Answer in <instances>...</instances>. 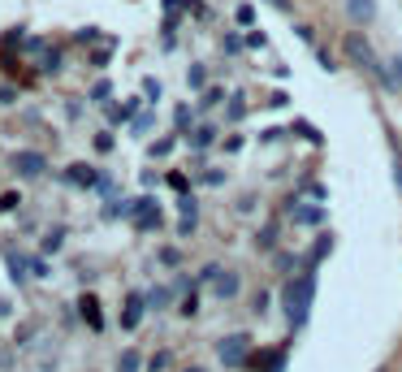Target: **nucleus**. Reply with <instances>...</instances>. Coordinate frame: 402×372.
<instances>
[{"mask_svg": "<svg viewBox=\"0 0 402 372\" xmlns=\"http://www.w3.org/2000/svg\"><path fill=\"white\" fill-rule=\"evenodd\" d=\"M312 299H316V277H290L281 290V303H285V316H290V325H307L312 316Z\"/></svg>", "mask_w": 402, "mask_h": 372, "instance_id": "nucleus-1", "label": "nucleus"}, {"mask_svg": "<svg viewBox=\"0 0 402 372\" xmlns=\"http://www.w3.org/2000/svg\"><path fill=\"white\" fill-rule=\"evenodd\" d=\"M347 57H351V61H359V65H368V70L381 78V87H393V83L385 78V70L376 65V57H372V43H368V35H359V31H355V35H347Z\"/></svg>", "mask_w": 402, "mask_h": 372, "instance_id": "nucleus-2", "label": "nucleus"}, {"mask_svg": "<svg viewBox=\"0 0 402 372\" xmlns=\"http://www.w3.org/2000/svg\"><path fill=\"white\" fill-rule=\"evenodd\" d=\"M247 351H251V334H229V338L216 342V355H221L225 363H243Z\"/></svg>", "mask_w": 402, "mask_h": 372, "instance_id": "nucleus-3", "label": "nucleus"}, {"mask_svg": "<svg viewBox=\"0 0 402 372\" xmlns=\"http://www.w3.org/2000/svg\"><path fill=\"white\" fill-rule=\"evenodd\" d=\"M9 165H14V174H22V178H39L43 169H48V161L39 152H18V156H9Z\"/></svg>", "mask_w": 402, "mask_h": 372, "instance_id": "nucleus-4", "label": "nucleus"}, {"mask_svg": "<svg viewBox=\"0 0 402 372\" xmlns=\"http://www.w3.org/2000/svg\"><path fill=\"white\" fill-rule=\"evenodd\" d=\"M347 18L359 22V26H368L376 18V0H347Z\"/></svg>", "mask_w": 402, "mask_h": 372, "instance_id": "nucleus-5", "label": "nucleus"}, {"mask_svg": "<svg viewBox=\"0 0 402 372\" xmlns=\"http://www.w3.org/2000/svg\"><path fill=\"white\" fill-rule=\"evenodd\" d=\"M143 294H126V312H122V329H139V321H143Z\"/></svg>", "mask_w": 402, "mask_h": 372, "instance_id": "nucleus-6", "label": "nucleus"}, {"mask_svg": "<svg viewBox=\"0 0 402 372\" xmlns=\"http://www.w3.org/2000/svg\"><path fill=\"white\" fill-rule=\"evenodd\" d=\"M134 221H139L143 230H156V225H160V208H156L152 199H139V203H134Z\"/></svg>", "mask_w": 402, "mask_h": 372, "instance_id": "nucleus-7", "label": "nucleus"}, {"mask_svg": "<svg viewBox=\"0 0 402 372\" xmlns=\"http://www.w3.org/2000/svg\"><path fill=\"white\" fill-rule=\"evenodd\" d=\"M78 312H83V321H87L91 329H104V316H100V299H95V294H83V299H78Z\"/></svg>", "mask_w": 402, "mask_h": 372, "instance_id": "nucleus-8", "label": "nucleus"}, {"mask_svg": "<svg viewBox=\"0 0 402 372\" xmlns=\"http://www.w3.org/2000/svg\"><path fill=\"white\" fill-rule=\"evenodd\" d=\"M212 282H216V286H212V294H216V299H234V294H238V286H243V282H238V273H216Z\"/></svg>", "mask_w": 402, "mask_h": 372, "instance_id": "nucleus-9", "label": "nucleus"}, {"mask_svg": "<svg viewBox=\"0 0 402 372\" xmlns=\"http://www.w3.org/2000/svg\"><path fill=\"white\" fill-rule=\"evenodd\" d=\"M65 178H70L74 186H95V182H100V174H95L91 165H70V174H65Z\"/></svg>", "mask_w": 402, "mask_h": 372, "instance_id": "nucleus-10", "label": "nucleus"}, {"mask_svg": "<svg viewBox=\"0 0 402 372\" xmlns=\"http://www.w3.org/2000/svg\"><path fill=\"white\" fill-rule=\"evenodd\" d=\"M295 221H299V225H320V221H324V208H320V203L295 208Z\"/></svg>", "mask_w": 402, "mask_h": 372, "instance_id": "nucleus-11", "label": "nucleus"}, {"mask_svg": "<svg viewBox=\"0 0 402 372\" xmlns=\"http://www.w3.org/2000/svg\"><path fill=\"white\" fill-rule=\"evenodd\" d=\"M139 368H143V355H139V351H122L117 372H139Z\"/></svg>", "mask_w": 402, "mask_h": 372, "instance_id": "nucleus-12", "label": "nucleus"}, {"mask_svg": "<svg viewBox=\"0 0 402 372\" xmlns=\"http://www.w3.org/2000/svg\"><path fill=\"white\" fill-rule=\"evenodd\" d=\"M225 117H229V122H243V117H247V104H243V95H229V109H225Z\"/></svg>", "mask_w": 402, "mask_h": 372, "instance_id": "nucleus-13", "label": "nucleus"}, {"mask_svg": "<svg viewBox=\"0 0 402 372\" xmlns=\"http://www.w3.org/2000/svg\"><path fill=\"white\" fill-rule=\"evenodd\" d=\"M212 139H216V130H212V126H195V134H191V143H195V147H208Z\"/></svg>", "mask_w": 402, "mask_h": 372, "instance_id": "nucleus-14", "label": "nucleus"}, {"mask_svg": "<svg viewBox=\"0 0 402 372\" xmlns=\"http://www.w3.org/2000/svg\"><path fill=\"white\" fill-rule=\"evenodd\" d=\"M255 243H260V247H264V251H268V247H273V243H277V221H268V225H264V230H260V238H255Z\"/></svg>", "mask_w": 402, "mask_h": 372, "instance_id": "nucleus-15", "label": "nucleus"}, {"mask_svg": "<svg viewBox=\"0 0 402 372\" xmlns=\"http://www.w3.org/2000/svg\"><path fill=\"white\" fill-rule=\"evenodd\" d=\"M329 251H333V238H329V234H324V238H320V243H316V251H312V260H324V255H329Z\"/></svg>", "mask_w": 402, "mask_h": 372, "instance_id": "nucleus-16", "label": "nucleus"}, {"mask_svg": "<svg viewBox=\"0 0 402 372\" xmlns=\"http://www.w3.org/2000/svg\"><path fill=\"white\" fill-rule=\"evenodd\" d=\"M147 368H152V372H164V368H169V351H156V355H152V363H147Z\"/></svg>", "mask_w": 402, "mask_h": 372, "instance_id": "nucleus-17", "label": "nucleus"}, {"mask_svg": "<svg viewBox=\"0 0 402 372\" xmlns=\"http://www.w3.org/2000/svg\"><path fill=\"white\" fill-rule=\"evenodd\" d=\"M61 238H65V230H52V234L43 238V251H56V247H61Z\"/></svg>", "mask_w": 402, "mask_h": 372, "instance_id": "nucleus-18", "label": "nucleus"}, {"mask_svg": "<svg viewBox=\"0 0 402 372\" xmlns=\"http://www.w3.org/2000/svg\"><path fill=\"white\" fill-rule=\"evenodd\" d=\"M147 152H152V156H169V152H174V139H160V143H152Z\"/></svg>", "mask_w": 402, "mask_h": 372, "instance_id": "nucleus-19", "label": "nucleus"}, {"mask_svg": "<svg viewBox=\"0 0 402 372\" xmlns=\"http://www.w3.org/2000/svg\"><path fill=\"white\" fill-rule=\"evenodd\" d=\"M251 22H255V9H251V5H243V9H238V26H251Z\"/></svg>", "mask_w": 402, "mask_h": 372, "instance_id": "nucleus-20", "label": "nucleus"}, {"mask_svg": "<svg viewBox=\"0 0 402 372\" xmlns=\"http://www.w3.org/2000/svg\"><path fill=\"white\" fill-rule=\"evenodd\" d=\"M164 182H169V186H174V191H182V195H186V178H182V174H169Z\"/></svg>", "mask_w": 402, "mask_h": 372, "instance_id": "nucleus-21", "label": "nucleus"}, {"mask_svg": "<svg viewBox=\"0 0 402 372\" xmlns=\"http://www.w3.org/2000/svg\"><path fill=\"white\" fill-rule=\"evenodd\" d=\"M268 43V35L264 31H255V35H247V48H264Z\"/></svg>", "mask_w": 402, "mask_h": 372, "instance_id": "nucleus-22", "label": "nucleus"}, {"mask_svg": "<svg viewBox=\"0 0 402 372\" xmlns=\"http://www.w3.org/2000/svg\"><path fill=\"white\" fill-rule=\"evenodd\" d=\"M95 152H112V134H95Z\"/></svg>", "mask_w": 402, "mask_h": 372, "instance_id": "nucleus-23", "label": "nucleus"}, {"mask_svg": "<svg viewBox=\"0 0 402 372\" xmlns=\"http://www.w3.org/2000/svg\"><path fill=\"white\" fill-rule=\"evenodd\" d=\"M191 87H203V65H191Z\"/></svg>", "mask_w": 402, "mask_h": 372, "instance_id": "nucleus-24", "label": "nucleus"}, {"mask_svg": "<svg viewBox=\"0 0 402 372\" xmlns=\"http://www.w3.org/2000/svg\"><path fill=\"white\" fill-rule=\"evenodd\" d=\"M178 130H191V109H178Z\"/></svg>", "mask_w": 402, "mask_h": 372, "instance_id": "nucleus-25", "label": "nucleus"}, {"mask_svg": "<svg viewBox=\"0 0 402 372\" xmlns=\"http://www.w3.org/2000/svg\"><path fill=\"white\" fill-rule=\"evenodd\" d=\"M152 130V117H134V134H147Z\"/></svg>", "mask_w": 402, "mask_h": 372, "instance_id": "nucleus-26", "label": "nucleus"}, {"mask_svg": "<svg viewBox=\"0 0 402 372\" xmlns=\"http://www.w3.org/2000/svg\"><path fill=\"white\" fill-rule=\"evenodd\" d=\"M393 182H398V191H402V161L393 156Z\"/></svg>", "mask_w": 402, "mask_h": 372, "instance_id": "nucleus-27", "label": "nucleus"}, {"mask_svg": "<svg viewBox=\"0 0 402 372\" xmlns=\"http://www.w3.org/2000/svg\"><path fill=\"white\" fill-rule=\"evenodd\" d=\"M389 70H393V78L402 83V57H393V65H389Z\"/></svg>", "mask_w": 402, "mask_h": 372, "instance_id": "nucleus-28", "label": "nucleus"}, {"mask_svg": "<svg viewBox=\"0 0 402 372\" xmlns=\"http://www.w3.org/2000/svg\"><path fill=\"white\" fill-rule=\"evenodd\" d=\"M268 5H273V9H281V14H285V9H290V0H268Z\"/></svg>", "mask_w": 402, "mask_h": 372, "instance_id": "nucleus-29", "label": "nucleus"}, {"mask_svg": "<svg viewBox=\"0 0 402 372\" xmlns=\"http://www.w3.org/2000/svg\"><path fill=\"white\" fill-rule=\"evenodd\" d=\"M186 372H208V368H186Z\"/></svg>", "mask_w": 402, "mask_h": 372, "instance_id": "nucleus-30", "label": "nucleus"}]
</instances>
